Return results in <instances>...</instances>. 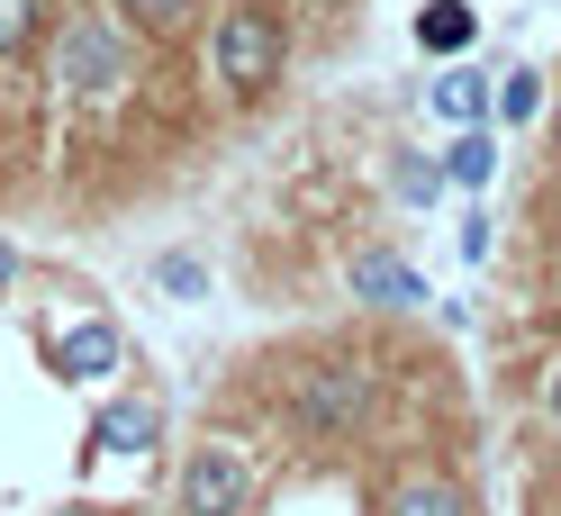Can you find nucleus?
Here are the masks:
<instances>
[{
	"instance_id": "nucleus-1",
	"label": "nucleus",
	"mask_w": 561,
	"mask_h": 516,
	"mask_svg": "<svg viewBox=\"0 0 561 516\" xmlns=\"http://www.w3.org/2000/svg\"><path fill=\"white\" fill-rule=\"evenodd\" d=\"M46 82L73 100V110H110V100H127V82H136V27L118 19V0H110V10H73L55 27Z\"/></svg>"
},
{
	"instance_id": "nucleus-2",
	"label": "nucleus",
	"mask_w": 561,
	"mask_h": 516,
	"mask_svg": "<svg viewBox=\"0 0 561 516\" xmlns=\"http://www.w3.org/2000/svg\"><path fill=\"white\" fill-rule=\"evenodd\" d=\"M280 417H290V435H308V444H354V435L380 417V371L354 363V354H327V363L290 371Z\"/></svg>"
},
{
	"instance_id": "nucleus-3",
	"label": "nucleus",
	"mask_w": 561,
	"mask_h": 516,
	"mask_svg": "<svg viewBox=\"0 0 561 516\" xmlns=\"http://www.w3.org/2000/svg\"><path fill=\"white\" fill-rule=\"evenodd\" d=\"M280 64H290V27H280V10H263V0H227V10L208 19V82H218V91L263 100L280 82Z\"/></svg>"
},
{
	"instance_id": "nucleus-4",
	"label": "nucleus",
	"mask_w": 561,
	"mask_h": 516,
	"mask_svg": "<svg viewBox=\"0 0 561 516\" xmlns=\"http://www.w3.org/2000/svg\"><path fill=\"white\" fill-rule=\"evenodd\" d=\"M254 444L244 435H199L172 480V516H254Z\"/></svg>"
},
{
	"instance_id": "nucleus-5",
	"label": "nucleus",
	"mask_w": 561,
	"mask_h": 516,
	"mask_svg": "<svg viewBox=\"0 0 561 516\" xmlns=\"http://www.w3.org/2000/svg\"><path fill=\"white\" fill-rule=\"evenodd\" d=\"M380 516H480L471 480H453L444 462H408L390 471V490H380Z\"/></svg>"
},
{
	"instance_id": "nucleus-6",
	"label": "nucleus",
	"mask_w": 561,
	"mask_h": 516,
	"mask_svg": "<svg viewBox=\"0 0 561 516\" xmlns=\"http://www.w3.org/2000/svg\"><path fill=\"white\" fill-rule=\"evenodd\" d=\"M46 363L64 371V381H110V371L127 363V335H118V318H73L46 344Z\"/></svg>"
},
{
	"instance_id": "nucleus-7",
	"label": "nucleus",
	"mask_w": 561,
	"mask_h": 516,
	"mask_svg": "<svg viewBox=\"0 0 561 516\" xmlns=\"http://www.w3.org/2000/svg\"><path fill=\"white\" fill-rule=\"evenodd\" d=\"M354 299L363 308H416L426 299V272L408 254H390V245H371V254H354Z\"/></svg>"
},
{
	"instance_id": "nucleus-8",
	"label": "nucleus",
	"mask_w": 561,
	"mask_h": 516,
	"mask_svg": "<svg viewBox=\"0 0 561 516\" xmlns=\"http://www.w3.org/2000/svg\"><path fill=\"white\" fill-rule=\"evenodd\" d=\"M91 444H100V454H154V444H163V408L154 399H110L91 417Z\"/></svg>"
},
{
	"instance_id": "nucleus-9",
	"label": "nucleus",
	"mask_w": 561,
	"mask_h": 516,
	"mask_svg": "<svg viewBox=\"0 0 561 516\" xmlns=\"http://www.w3.org/2000/svg\"><path fill=\"white\" fill-rule=\"evenodd\" d=\"M426 100H435V118H453V127H489V110H499V82L471 73V64H444Z\"/></svg>"
},
{
	"instance_id": "nucleus-10",
	"label": "nucleus",
	"mask_w": 561,
	"mask_h": 516,
	"mask_svg": "<svg viewBox=\"0 0 561 516\" xmlns=\"http://www.w3.org/2000/svg\"><path fill=\"white\" fill-rule=\"evenodd\" d=\"M489 172H499V136H489V127H462V136L444 146V182H453V191H489Z\"/></svg>"
},
{
	"instance_id": "nucleus-11",
	"label": "nucleus",
	"mask_w": 561,
	"mask_h": 516,
	"mask_svg": "<svg viewBox=\"0 0 561 516\" xmlns=\"http://www.w3.org/2000/svg\"><path fill=\"white\" fill-rule=\"evenodd\" d=\"M471 37H480V19L462 10V0H435V10L416 19V46H426V55H462Z\"/></svg>"
},
{
	"instance_id": "nucleus-12",
	"label": "nucleus",
	"mask_w": 561,
	"mask_h": 516,
	"mask_svg": "<svg viewBox=\"0 0 561 516\" xmlns=\"http://www.w3.org/2000/svg\"><path fill=\"white\" fill-rule=\"evenodd\" d=\"M37 37H46V0H0V64L37 55Z\"/></svg>"
},
{
	"instance_id": "nucleus-13",
	"label": "nucleus",
	"mask_w": 561,
	"mask_h": 516,
	"mask_svg": "<svg viewBox=\"0 0 561 516\" xmlns=\"http://www.w3.org/2000/svg\"><path fill=\"white\" fill-rule=\"evenodd\" d=\"M118 19L136 27V37H182V27L199 19V0H118Z\"/></svg>"
},
{
	"instance_id": "nucleus-14",
	"label": "nucleus",
	"mask_w": 561,
	"mask_h": 516,
	"mask_svg": "<svg viewBox=\"0 0 561 516\" xmlns=\"http://www.w3.org/2000/svg\"><path fill=\"white\" fill-rule=\"evenodd\" d=\"M535 110H543V73H535V64L499 73V110H489V118H507V127H535Z\"/></svg>"
},
{
	"instance_id": "nucleus-15",
	"label": "nucleus",
	"mask_w": 561,
	"mask_h": 516,
	"mask_svg": "<svg viewBox=\"0 0 561 516\" xmlns=\"http://www.w3.org/2000/svg\"><path fill=\"white\" fill-rule=\"evenodd\" d=\"M154 290L199 299V290H208V263H199V254H163V263H154Z\"/></svg>"
},
{
	"instance_id": "nucleus-16",
	"label": "nucleus",
	"mask_w": 561,
	"mask_h": 516,
	"mask_svg": "<svg viewBox=\"0 0 561 516\" xmlns=\"http://www.w3.org/2000/svg\"><path fill=\"white\" fill-rule=\"evenodd\" d=\"M399 199H444V163H426V154H399Z\"/></svg>"
},
{
	"instance_id": "nucleus-17",
	"label": "nucleus",
	"mask_w": 561,
	"mask_h": 516,
	"mask_svg": "<svg viewBox=\"0 0 561 516\" xmlns=\"http://www.w3.org/2000/svg\"><path fill=\"white\" fill-rule=\"evenodd\" d=\"M489 245H499V236H489V218L471 209V218H462V263H489Z\"/></svg>"
},
{
	"instance_id": "nucleus-18",
	"label": "nucleus",
	"mask_w": 561,
	"mask_h": 516,
	"mask_svg": "<svg viewBox=\"0 0 561 516\" xmlns=\"http://www.w3.org/2000/svg\"><path fill=\"white\" fill-rule=\"evenodd\" d=\"M543 426H552V435H561V363H552V371H543Z\"/></svg>"
},
{
	"instance_id": "nucleus-19",
	"label": "nucleus",
	"mask_w": 561,
	"mask_h": 516,
	"mask_svg": "<svg viewBox=\"0 0 561 516\" xmlns=\"http://www.w3.org/2000/svg\"><path fill=\"white\" fill-rule=\"evenodd\" d=\"M10 282H19V245L0 236V299H10Z\"/></svg>"
},
{
	"instance_id": "nucleus-20",
	"label": "nucleus",
	"mask_w": 561,
	"mask_h": 516,
	"mask_svg": "<svg viewBox=\"0 0 561 516\" xmlns=\"http://www.w3.org/2000/svg\"><path fill=\"white\" fill-rule=\"evenodd\" d=\"M552 146H561V100H552Z\"/></svg>"
},
{
	"instance_id": "nucleus-21",
	"label": "nucleus",
	"mask_w": 561,
	"mask_h": 516,
	"mask_svg": "<svg viewBox=\"0 0 561 516\" xmlns=\"http://www.w3.org/2000/svg\"><path fill=\"white\" fill-rule=\"evenodd\" d=\"M64 516H100V507H64Z\"/></svg>"
}]
</instances>
